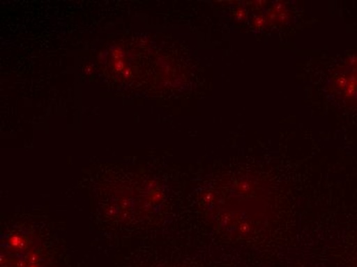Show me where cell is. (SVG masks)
I'll return each mask as SVG.
<instances>
[{"instance_id":"6da1fadb","label":"cell","mask_w":357,"mask_h":267,"mask_svg":"<svg viewBox=\"0 0 357 267\" xmlns=\"http://www.w3.org/2000/svg\"><path fill=\"white\" fill-rule=\"evenodd\" d=\"M356 267H357V264H356Z\"/></svg>"}]
</instances>
